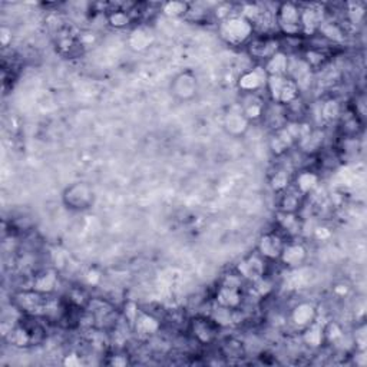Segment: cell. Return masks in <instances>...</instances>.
Segmentation results:
<instances>
[{"instance_id": "6da1fadb", "label": "cell", "mask_w": 367, "mask_h": 367, "mask_svg": "<svg viewBox=\"0 0 367 367\" xmlns=\"http://www.w3.org/2000/svg\"><path fill=\"white\" fill-rule=\"evenodd\" d=\"M63 202L76 211L88 210L93 204V189L86 182H76L65 189Z\"/></svg>"}, {"instance_id": "7a4b0ae2", "label": "cell", "mask_w": 367, "mask_h": 367, "mask_svg": "<svg viewBox=\"0 0 367 367\" xmlns=\"http://www.w3.org/2000/svg\"><path fill=\"white\" fill-rule=\"evenodd\" d=\"M220 327L221 324L215 318L206 316H198L189 322L191 333H193L194 339L201 344H210L215 342V339L218 338Z\"/></svg>"}, {"instance_id": "3957f363", "label": "cell", "mask_w": 367, "mask_h": 367, "mask_svg": "<svg viewBox=\"0 0 367 367\" xmlns=\"http://www.w3.org/2000/svg\"><path fill=\"white\" fill-rule=\"evenodd\" d=\"M222 29H224L222 35H227V40L237 45L250 38L252 32V23L241 18H234L222 25Z\"/></svg>"}, {"instance_id": "277c9868", "label": "cell", "mask_w": 367, "mask_h": 367, "mask_svg": "<svg viewBox=\"0 0 367 367\" xmlns=\"http://www.w3.org/2000/svg\"><path fill=\"white\" fill-rule=\"evenodd\" d=\"M284 247L285 243L283 238L276 233H270L261 238L259 251L264 260H276L281 257Z\"/></svg>"}, {"instance_id": "5b68a950", "label": "cell", "mask_w": 367, "mask_h": 367, "mask_svg": "<svg viewBox=\"0 0 367 367\" xmlns=\"http://www.w3.org/2000/svg\"><path fill=\"white\" fill-rule=\"evenodd\" d=\"M172 92L180 99H191L197 93V78L191 72H182L174 79Z\"/></svg>"}]
</instances>
